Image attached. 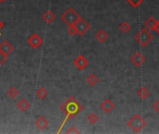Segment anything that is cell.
<instances>
[{
	"instance_id": "e0dca14e",
	"label": "cell",
	"mask_w": 159,
	"mask_h": 134,
	"mask_svg": "<svg viewBox=\"0 0 159 134\" xmlns=\"http://www.w3.org/2000/svg\"><path fill=\"white\" fill-rule=\"evenodd\" d=\"M155 23H156V20H155L153 17H150L149 19L146 20L144 25H145V27H146L147 29H149V30H153L154 25H155Z\"/></svg>"
},
{
	"instance_id": "cb8c5ba5",
	"label": "cell",
	"mask_w": 159,
	"mask_h": 134,
	"mask_svg": "<svg viewBox=\"0 0 159 134\" xmlns=\"http://www.w3.org/2000/svg\"><path fill=\"white\" fill-rule=\"evenodd\" d=\"M7 59H8V56L4 55L1 51H0V66H1L7 61Z\"/></svg>"
},
{
	"instance_id": "30bf717a",
	"label": "cell",
	"mask_w": 159,
	"mask_h": 134,
	"mask_svg": "<svg viewBox=\"0 0 159 134\" xmlns=\"http://www.w3.org/2000/svg\"><path fill=\"white\" fill-rule=\"evenodd\" d=\"M100 108L107 114H110L114 108H115V104L111 102V99H106L103 101V103L100 104Z\"/></svg>"
},
{
	"instance_id": "7c38bea8",
	"label": "cell",
	"mask_w": 159,
	"mask_h": 134,
	"mask_svg": "<svg viewBox=\"0 0 159 134\" xmlns=\"http://www.w3.org/2000/svg\"><path fill=\"white\" fill-rule=\"evenodd\" d=\"M96 38H97L99 42L104 43V42H106V41H107V39L109 38V34H108L105 30L101 29V30H99V31L97 33V35H96Z\"/></svg>"
},
{
	"instance_id": "d6986e66",
	"label": "cell",
	"mask_w": 159,
	"mask_h": 134,
	"mask_svg": "<svg viewBox=\"0 0 159 134\" xmlns=\"http://www.w3.org/2000/svg\"><path fill=\"white\" fill-rule=\"evenodd\" d=\"M132 29V26L130 25V23L128 22H124L123 23H121L120 25V30L123 33H128L130 30Z\"/></svg>"
},
{
	"instance_id": "9c48e42d",
	"label": "cell",
	"mask_w": 159,
	"mask_h": 134,
	"mask_svg": "<svg viewBox=\"0 0 159 134\" xmlns=\"http://www.w3.org/2000/svg\"><path fill=\"white\" fill-rule=\"evenodd\" d=\"M13 49H14V47L12 46V44L7 40L3 41L1 44H0V51L6 56H9L13 51Z\"/></svg>"
},
{
	"instance_id": "ba28073f",
	"label": "cell",
	"mask_w": 159,
	"mask_h": 134,
	"mask_svg": "<svg viewBox=\"0 0 159 134\" xmlns=\"http://www.w3.org/2000/svg\"><path fill=\"white\" fill-rule=\"evenodd\" d=\"M130 60H131L132 63H133L135 66L139 67V66H141V65L144 63V61H145V57H144V55H143L141 52H136L134 55H132V57H131Z\"/></svg>"
},
{
	"instance_id": "f1b7e54d",
	"label": "cell",
	"mask_w": 159,
	"mask_h": 134,
	"mask_svg": "<svg viewBox=\"0 0 159 134\" xmlns=\"http://www.w3.org/2000/svg\"><path fill=\"white\" fill-rule=\"evenodd\" d=\"M2 2H4V0H0V3H2Z\"/></svg>"
},
{
	"instance_id": "f546056e",
	"label": "cell",
	"mask_w": 159,
	"mask_h": 134,
	"mask_svg": "<svg viewBox=\"0 0 159 134\" xmlns=\"http://www.w3.org/2000/svg\"><path fill=\"white\" fill-rule=\"evenodd\" d=\"M4 1H7V0H4Z\"/></svg>"
},
{
	"instance_id": "9a60e30c",
	"label": "cell",
	"mask_w": 159,
	"mask_h": 134,
	"mask_svg": "<svg viewBox=\"0 0 159 134\" xmlns=\"http://www.w3.org/2000/svg\"><path fill=\"white\" fill-rule=\"evenodd\" d=\"M56 18V15L55 13H53L52 11L51 10H48L46 11L44 14H43V20L47 23H52Z\"/></svg>"
},
{
	"instance_id": "5bb4252c",
	"label": "cell",
	"mask_w": 159,
	"mask_h": 134,
	"mask_svg": "<svg viewBox=\"0 0 159 134\" xmlns=\"http://www.w3.org/2000/svg\"><path fill=\"white\" fill-rule=\"evenodd\" d=\"M137 94H138V96H139L140 99H142V100H145V99L149 98L150 95H151L150 90H149L146 87H141V88L138 90Z\"/></svg>"
},
{
	"instance_id": "83f0119b",
	"label": "cell",
	"mask_w": 159,
	"mask_h": 134,
	"mask_svg": "<svg viewBox=\"0 0 159 134\" xmlns=\"http://www.w3.org/2000/svg\"><path fill=\"white\" fill-rule=\"evenodd\" d=\"M3 26H4V23H3L1 21H0V30H1V28H2ZM0 36H1V33H0Z\"/></svg>"
},
{
	"instance_id": "ac0fdd59",
	"label": "cell",
	"mask_w": 159,
	"mask_h": 134,
	"mask_svg": "<svg viewBox=\"0 0 159 134\" xmlns=\"http://www.w3.org/2000/svg\"><path fill=\"white\" fill-rule=\"evenodd\" d=\"M36 95L40 99L43 100L48 96V91L46 90V89H44L43 87H40L39 89H38V90L36 91Z\"/></svg>"
},
{
	"instance_id": "7a4b0ae2",
	"label": "cell",
	"mask_w": 159,
	"mask_h": 134,
	"mask_svg": "<svg viewBox=\"0 0 159 134\" xmlns=\"http://www.w3.org/2000/svg\"><path fill=\"white\" fill-rule=\"evenodd\" d=\"M127 125L135 133H139L147 126V122L139 114H135L128 120Z\"/></svg>"
},
{
	"instance_id": "44dd1931",
	"label": "cell",
	"mask_w": 159,
	"mask_h": 134,
	"mask_svg": "<svg viewBox=\"0 0 159 134\" xmlns=\"http://www.w3.org/2000/svg\"><path fill=\"white\" fill-rule=\"evenodd\" d=\"M88 121L91 123V124H96L98 120H99V117L98 116V115L97 114H95V113H92L91 115H88Z\"/></svg>"
},
{
	"instance_id": "3957f363",
	"label": "cell",
	"mask_w": 159,
	"mask_h": 134,
	"mask_svg": "<svg viewBox=\"0 0 159 134\" xmlns=\"http://www.w3.org/2000/svg\"><path fill=\"white\" fill-rule=\"evenodd\" d=\"M153 38V36L150 33L149 29L146 27L142 28L140 31L138 32V34L135 36L136 41L141 46V47H146Z\"/></svg>"
},
{
	"instance_id": "52a82bcc",
	"label": "cell",
	"mask_w": 159,
	"mask_h": 134,
	"mask_svg": "<svg viewBox=\"0 0 159 134\" xmlns=\"http://www.w3.org/2000/svg\"><path fill=\"white\" fill-rule=\"evenodd\" d=\"M88 64H89L88 60L84 56H83V55H79L75 59V61H74V65L77 67L78 69H80V70L84 69Z\"/></svg>"
},
{
	"instance_id": "ffe728a7",
	"label": "cell",
	"mask_w": 159,
	"mask_h": 134,
	"mask_svg": "<svg viewBox=\"0 0 159 134\" xmlns=\"http://www.w3.org/2000/svg\"><path fill=\"white\" fill-rule=\"evenodd\" d=\"M8 95L11 98V99H15L16 97H18L19 95V90L14 88V87H11L9 90H8Z\"/></svg>"
},
{
	"instance_id": "d4e9b609",
	"label": "cell",
	"mask_w": 159,
	"mask_h": 134,
	"mask_svg": "<svg viewBox=\"0 0 159 134\" xmlns=\"http://www.w3.org/2000/svg\"><path fill=\"white\" fill-rule=\"evenodd\" d=\"M66 133H68V134H71V133L76 134V133H80V131H79L75 127H71L68 130H66Z\"/></svg>"
},
{
	"instance_id": "4316f807",
	"label": "cell",
	"mask_w": 159,
	"mask_h": 134,
	"mask_svg": "<svg viewBox=\"0 0 159 134\" xmlns=\"http://www.w3.org/2000/svg\"><path fill=\"white\" fill-rule=\"evenodd\" d=\"M153 30H154L157 34H159V20H157V21H156Z\"/></svg>"
},
{
	"instance_id": "484cf974",
	"label": "cell",
	"mask_w": 159,
	"mask_h": 134,
	"mask_svg": "<svg viewBox=\"0 0 159 134\" xmlns=\"http://www.w3.org/2000/svg\"><path fill=\"white\" fill-rule=\"evenodd\" d=\"M152 108H153V110H154V111H156V112H158V113H159V100H157V101H155V102L153 103V104H152Z\"/></svg>"
},
{
	"instance_id": "8992f818",
	"label": "cell",
	"mask_w": 159,
	"mask_h": 134,
	"mask_svg": "<svg viewBox=\"0 0 159 134\" xmlns=\"http://www.w3.org/2000/svg\"><path fill=\"white\" fill-rule=\"evenodd\" d=\"M27 42H28V44H29L33 48H39V47L42 45L43 39H42V37H41L39 35H38L37 33H35V34H33V35L28 38Z\"/></svg>"
},
{
	"instance_id": "603a6c76",
	"label": "cell",
	"mask_w": 159,
	"mask_h": 134,
	"mask_svg": "<svg viewBox=\"0 0 159 134\" xmlns=\"http://www.w3.org/2000/svg\"><path fill=\"white\" fill-rule=\"evenodd\" d=\"M68 33L71 35V36H75L76 34H78L77 32V28L75 26V24H71V25H68V29H67Z\"/></svg>"
},
{
	"instance_id": "277c9868",
	"label": "cell",
	"mask_w": 159,
	"mask_h": 134,
	"mask_svg": "<svg viewBox=\"0 0 159 134\" xmlns=\"http://www.w3.org/2000/svg\"><path fill=\"white\" fill-rule=\"evenodd\" d=\"M81 16H80L72 8H69L66 10V12L61 16V20L63 22H65L66 24L67 25H71V24H74Z\"/></svg>"
},
{
	"instance_id": "8fae6325",
	"label": "cell",
	"mask_w": 159,
	"mask_h": 134,
	"mask_svg": "<svg viewBox=\"0 0 159 134\" xmlns=\"http://www.w3.org/2000/svg\"><path fill=\"white\" fill-rule=\"evenodd\" d=\"M35 125H36V127L37 128H39V129H45L46 128H48V126H49V121H48V119L45 117V116H43V115H40V116H39L38 118H37V120L35 121Z\"/></svg>"
},
{
	"instance_id": "5b68a950",
	"label": "cell",
	"mask_w": 159,
	"mask_h": 134,
	"mask_svg": "<svg viewBox=\"0 0 159 134\" xmlns=\"http://www.w3.org/2000/svg\"><path fill=\"white\" fill-rule=\"evenodd\" d=\"M74 24H75V26L77 28L78 34L81 35V36L84 35L85 33H87L90 30V24L85 20H84L82 17L80 18Z\"/></svg>"
},
{
	"instance_id": "7402d4cb",
	"label": "cell",
	"mask_w": 159,
	"mask_h": 134,
	"mask_svg": "<svg viewBox=\"0 0 159 134\" xmlns=\"http://www.w3.org/2000/svg\"><path fill=\"white\" fill-rule=\"evenodd\" d=\"M126 1L130 4V5H132L134 8H138L144 0H126Z\"/></svg>"
},
{
	"instance_id": "4fadbf2b",
	"label": "cell",
	"mask_w": 159,
	"mask_h": 134,
	"mask_svg": "<svg viewBox=\"0 0 159 134\" xmlns=\"http://www.w3.org/2000/svg\"><path fill=\"white\" fill-rule=\"evenodd\" d=\"M17 107L18 109H20L22 112H25L29 109L30 107V103H28V101L26 99H21L18 103H17Z\"/></svg>"
},
{
	"instance_id": "2e32d148",
	"label": "cell",
	"mask_w": 159,
	"mask_h": 134,
	"mask_svg": "<svg viewBox=\"0 0 159 134\" xmlns=\"http://www.w3.org/2000/svg\"><path fill=\"white\" fill-rule=\"evenodd\" d=\"M86 82L90 85V86H95L98 83V77L95 75V74H91L87 77L86 78Z\"/></svg>"
},
{
	"instance_id": "6da1fadb",
	"label": "cell",
	"mask_w": 159,
	"mask_h": 134,
	"mask_svg": "<svg viewBox=\"0 0 159 134\" xmlns=\"http://www.w3.org/2000/svg\"><path fill=\"white\" fill-rule=\"evenodd\" d=\"M60 109L66 114V118H74L84 109V106L75 99V97L71 96L61 105Z\"/></svg>"
}]
</instances>
